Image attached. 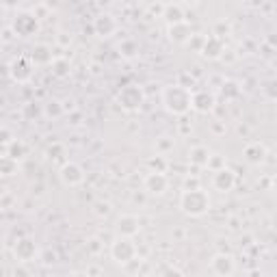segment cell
Returning <instances> with one entry per match:
<instances>
[{"label":"cell","instance_id":"d4e9b609","mask_svg":"<svg viewBox=\"0 0 277 277\" xmlns=\"http://www.w3.org/2000/svg\"><path fill=\"white\" fill-rule=\"evenodd\" d=\"M0 169H3V173L5 175H11L15 169H17V167H15V161H13V158H3V161H0Z\"/></svg>","mask_w":277,"mask_h":277},{"label":"cell","instance_id":"f35d334b","mask_svg":"<svg viewBox=\"0 0 277 277\" xmlns=\"http://www.w3.org/2000/svg\"><path fill=\"white\" fill-rule=\"evenodd\" d=\"M273 191H275V193H277V175H275V177H273Z\"/></svg>","mask_w":277,"mask_h":277},{"label":"cell","instance_id":"4316f807","mask_svg":"<svg viewBox=\"0 0 277 277\" xmlns=\"http://www.w3.org/2000/svg\"><path fill=\"white\" fill-rule=\"evenodd\" d=\"M208 167L210 169H214V171H221V169H225V161L219 156V154H210V161H208Z\"/></svg>","mask_w":277,"mask_h":277},{"label":"cell","instance_id":"5bb4252c","mask_svg":"<svg viewBox=\"0 0 277 277\" xmlns=\"http://www.w3.org/2000/svg\"><path fill=\"white\" fill-rule=\"evenodd\" d=\"M191 26L186 24V22H180V24H171L169 26V39L175 44H189V39H191Z\"/></svg>","mask_w":277,"mask_h":277},{"label":"cell","instance_id":"5b68a950","mask_svg":"<svg viewBox=\"0 0 277 277\" xmlns=\"http://www.w3.org/2000/svg\"><path fill=\"white\" fill-rule=\"evenodd\" d=\"M58 175H61L63 184H67V186H76V184H81V182L85 180L83 167L76 165V163H65V165L61 167V171H58Z\"/></svg>","mask_w":277,"mask_h":277},{"label":"cell","instance_id":"6da1fadb","mask_svg":"<svg viewBox=\"0 0 277 277\" xmlns=\"http://www.w3.org/2000/svg\"><path fill=\"white\" fill-rule=\"evenodd\" d=\"M163 104L169 113L173 115H184L193 106V95L189 91V87L184 85H171L163 91Z\"/></svg>","mask_w":277,"mask_h":277},{"label":"cell","instance_id":"83f0119b","mask_svg":"<svg viewBox=\"0 0 277 277\" xmlns=\"http://www.w3.org/2000/svg\"><path fill=\"white\" fill-rule=\"evenodd\" d=\"M156 150L161 152V154H165V152H169V150H173V138H169V136H163L161 141L156 143Z\"/></svg>","mask_w":277,"mask_h":277},{"label":"cell","instance_id":"e575fe53","mask_svg":"<svg viewBox=\"0 0 277 277\" xmlns=\"http://www.w3.org/2000/svg\"><path fill=\"white\" fill-rule=\"evenodd\" d=\"M3 143H7V147L13 143V141H11V134H9V130H7V128H3Z\"/></svg>","mask_w":277,"mask_h":277},{"label":"cell","instance_id":"f546056e","mask_svg":"<svg viewBox=\"0 0 277 277\" xmlns=\"http://www.w3.org/2000/svg\"><path fill=\"white\" fill-rule=\"evenodd\" d=\"M108 212H111V206H108L106 202L95 204V214H97V216H106Z\"/></svg>","mask_w":277,"mask_h":277},{"label":"cell","instance_id":"ac0fdd59","mask_svg":"<svg viewBox=\"0 0 277 277\" xmlns=\"http://www.w3.org/2000/svg\"><path fill=\"white\" fill-rule=\"evenodd\" d=\"M245 156H247V161L249 163H262L264 156H266V150H264V145H260V143H251V145L245 147Z\"/></svg>","mask_w":277,"mask_h":277},{"label":"cell","instance_id":"b9f144b4","mask_svg":"<svg viewBox=\"0 0 277 277\" xmlns=\"http://www.w3.org/2000/svg\"><path fill=\"white\" fill-rule=\"evenodd\" d=\"M275 277H277V275H275Z\"/></svg>","mask_w":277,"mask_h":277},{"label":"cell","instance_id":"4dcf8cb0","mask_svg":"<svg viewBox=\"0 0 277 277\" xmlns=\"http://www.w3.org/2000/svg\"><path fill=\"white\" fill-rule=\"evenodd\" d=\"M204 44H206V39H204V37H200V35H193V37L189 39V46H193V48H200V50L204 48Z\"/></svg>","mask_w":277,"mask_h":277},{"label":"cell","instance_id":"d6986e66","mask_svg":"<svg viewBox=\"0 0 277 277\" xmlns=\"http://www.w3.org/2000/svg\"><path fill=\"white\" fill-rule=\"evenodd\" d=\"M63 111H65V106L58 102V100H50L46 106H44V113H46V117H52V120H56V117H61L63 115Z\"/></svg>","mask_w":277,"mask_h":277},{"label":"cell","instance_id":"30bf717a","mask_svg":"<svg viewBox=\"0 0 277 277\" xmlns=\"http://www.w3.org/2000/svg\"><path fill=\"white\" fill-rule=\"evenodd\" d=\"M13 31H15L17 35H22V37L33 35V33L37 31V19H35L33 15H28V13L17 15L15 22H13Z\"/></svg>","mask_w":277,"mask_h":277},{"label":"cell","instance_id":"7a4b0ae2","mask_svg":"<svg viewBox=\"0 0 277 277\" xmlns=\"http://www.w3.org/2000/svg\"><path fill=\"white\" fill-rule=\"evenodd\" d=\"M180 208L191 216H202L208 212V208H210V197L202 189L184 191L180 197Z\"/></svg>","mask_w":277,"mask_h":277},{"label":"cell","instance_id":"7402d4cb","mask_svg":"<svg viewBox=\"0 0 277 277\" xmlns=\"http://www.w3.org/2000/svg\"><path fill=\"white\" fill-rule=\"evenodd\" d=\"M26 154V145L22 141H13L11 145L7 147V156L9 158H13V161H17V158H22Z\"/></svg>","mask_w":277,"mask_h":277},{"label":"cell","instance_id":"3957f363","mask_svg":"<svg viewBox=\"0 0 277 277\" xmlns=\"http://www.w3.org/2000/svg\"><path fill=\"white\" fill-rule=\"evenodd\" d=\"M117 100H120V104L126 108V111H136V108L143 104L145 95H143V89H141V87L128 85V87H124L122 91H120Z\"/></svg>","mask_w":277,"mask_h":277},{"label":"cell","instance_id":"74e56055","mask_svg":"<svg viewBox=\"0 0 277 277\" xmlns=\"http://www.w3.org/2000/svg\"><path fill=\"white\" fill-rule=\"evenodd\" d=\"M69 277H89V275H87V273H72Z\"/></svg>","mask_w":277,"mask_h":277},{"label":"cell","instance_id":"d6a6232c","mask_svg":"<svg viewBox=\"0 0 277 277\" xmlns=\"http://www.w3.org/2000/svg\"><path fill=\"white\" fill-rule=\"evenodd\" d=\"M87 247H89V251H91V253H97V251H100V241H97V239H91V241L87 243Z\"/></svg>","mask_w":277,"mask_h":277},{"label":"cell","instance_id":"ab89813d","mask_svg":"<svg viewBox=\"0 0 277 277\" xmlns=\"http://www.w3.org/2000/svg\"><path fill=\"white\" fill-rule=\"evenodd\" d=\"M275 243H277V236H275Z\"/></svg>","mask_w":277,"mask_h":277},{"label":"cell","instance_id":"9c48e42d","mask_svg":"<svg viewBox=\"0 0 277 277\" xmlns=\"http://www.w3.org/2000/svg\"><path fill=\"white\" fill-rule=\"evenodd\" d=\"M117 234L120 236H124V239H130V236H134V234H138V219L134 214H122L120 219H117Z\"/></svg>","mask_w":277,"mask_h":277},{"label":"cell","instance_id":"836d02e7","mask_svg":"<svg viewBox=\"0 0 277 277\" xmlns=\"http://www.w3.org/2000/svg\"><path fill=\"white\" fill-rule=\"evenodd\" d=\"M61 152H63V147H61V145H54V147H50V150H48V154H50L52 158H56Z\"/></svg>","mask_w":277,"mask_h":277},{"label":"cell","instance_id":"f1b7e54d","mask_svg":"<svg viewBox=\"0 0 277 277\" xmlns=\"http://www.w3.org/2000/svg\"><path fill=\"white\" fill-rule=\"evenodd\" d=\"M264 95L269 100H277V81H269L264 85Z\"/></svg>","mask_w":277,"mask_h":277},{"label":"cell","instance_id":"2e32d148","mask_svg":"<svg viewBox=\"0 0 277 277\" xmlns=\"http://www.w3.org/2000/svg\"><path fill=\"white\" fill-rule=\"evenodd\" d=\"M212 106H214V97L210 93L202 91V93H195L193 95V108H197L200 113H208Z\"/></svg>","mask_w":277,"mask_h":277},{"label":"cell","instance_id":"7c38bea8","mask_svg":"<svg viewBox=\"0 0 277 277\" xmlns=\"http://www.w3.org/2000/svg\"><path fill=\"white\" fill-rule=\"evenodd\" d=\"M93 28H95V33L100 35V37H111V35L117 31V22H115V17H113V15L102 13V15H97V17H95Z\"/></svg>","mask_w":277,"mask_h":277},{"label":"cell","instance_id":"cb8c5ba5","mask_svg":"<svg viewBox=\"0 0 277 277\" xmlns=\"http://www.w3.org/2000/svg\"><path fill=\"white\" fill-rule=\"evenodd\" d=\"M52 69H54L56 76H65L69 72V63L65 61V58H56V61L52 63Z\"/></svg>","mask_w":277,"mask_h":277},{"label":"cell","instance_id":"ffe728a7","mask_svg":"<svg viewBox=\"0 0 277 277\" xmlns=\"http://www.w3.org/2000/svg\"><path fill=\"white\" fill-rule=\"evenodd\" d=\"M191 161L195 163V165H206L208 167V161H210V152L206 150V147H195V150L191 152Z\"/></svg>","mask_w":277,"mask_h":277},{"label":"cell","instance_id":"484cf974","mask_svg":"<svg viewBox=\"0 0 277 277\" xmlns=\"http://www.w3.org/2000/svg\"><path fill=\"white\" fill-rule=\"evenodd\" d=\"M221 93H223V97H236L241 93V89H239L236 83H225L223 89H221Z\"/></svg>","mask_w":277,"mask_h":277},{"label":"cell","instance_id":"8d00e7d4","mask_svg":"<svg viewBox=\"0 0 277 277\" xmlns=\"http://www.w3.org/2000/svg\"><path fill=\"white\" fill-rule=\"evenodd\" d=\"M165 277H182V273H180V271H167Z\"/></svg>","mask_w":277,"mask_h":277},{"label":"cell","instance_id":"e0dca14e","mask_svg":"<svg viewBox=\"0 0 277 277\" xmlns=\"http://www.w3.org/2000/svg\"><path fill=\"white\" fill-rule=\"evenodd\" d=\"M31 58H33V63H37V65L54 63V61H52V52H50V48H48V46H35Z\"/></svg>","mask_w":277,"mask_h":277},{"label":"cell","instance_id":"44dd1931","mask_svg":"<svg viewBox=\"0 0 277 277\" xmlns=\"http://www.w3.org/2000/svg\"><path fill=\"white\" fill-rule=\"evenodd\" d=\"M165 17L169 19L171 24H180L184 15H182V9L177 7V5H167L165 7Z\"/></svg>","mask_w":277,"mask_h":277},{"label":"cell","instance_id":"4fadbf2b","mask_svg":"<svg viewBox=\"0 0 277 277\" xmlns=\"http://www.w3.org/2000/svg\"><path fill=\"white\" fill-rule=\"evenodd\" d=\"M236 184V175L232 169H221V171H214V189L216 191H232V186Z\"/></svg>","mask_w":277,"mask_h":277},{"label":"cell","instance_id":"1f68e13d","mask_svg":"<svg viewBox=\"0 0 277 277\" xmlns=\"http://www.w3.org/2000/svg\"><path fill=\"white\" fill-rule=\"evenodd\" d=\"M152 169H154L156 173H163V171H165V161H163L161 156L154 158V161H152Z\"/></svg>","mask_w":277,"mask_h":277},{"label":"cell","instance_id":"60d3db41","mask_svg":"<svg viewBox=\"0 0 277 277\" xmlns=\"http://www.w3.org/2000/svg\"><path fill=\"white\" fill-rule=\"evenodd\" d=\"M48 277H50V275H48Z\"/></svg>","mask_w":277,"mask_h":277},{"label":"cell","instance_id":"ba28073f","mask_svg":"<svg viewBox=\"0 0 277 277\" xmlns=\"http://www.w3.org/2000/svg\"><path fill=\"white\" fill-rule=\"evenodd\" d=\"M13 253L19 262H31L37 255V245L33 239H19L13 247Z\"/></svg>","mask_w":277,"mask_h":277},{"label":"cell","instance_id":"277c9868","mask_svg":"<svg viewBox=\"0 0 277 277\" xmlns=\"http://www.w3.org/2000/svg\"><path fill=\"white\" fill-rule=\"evenodd\" d=\"M134 253H136V249H134L132 241H130V239H124V236H120V239H117V241L113 243V247H111L113 260L120 262V264L132 262V260H134Z\"/></svg>","mask_w":277,"mask_h":277},{"label":"cell","instance_id":"52a82bcc","mask_svg":"<svg viewBox=\"0 0 277 277\" xmlns=\"http://www.w3.org/2000/svg\"><path fill=\"white\" fill-rule=\"evenodd\" d=\"M210 269L216 277H232L234 273V260H232V255H227V253H216L212 262H210Z\"/></svg>","mask_w":277,"mask_h":277},{"label":"cell","instance_id":"8992f818","mask_svg":"<svg viewBox=\"0 0 277 277\" xmlns=\"http://www.w3.org/2000/svg\"><path fill=\"white\" fill-rule=\"evenodd\" d=\"M9 74L13 76V81L26 83V81H31V76H33V65H31L28 58L19 56V58H15V61L11 63V67H9Z\"/></svg>","mask_w":277,"mask_h":277},{"label":"cell","instance_id":"d590c367","mask_svg":"<svg viewBox=\"0 0 277 277\" xmlns=\"http://www.w3.org/2000/svg\"><path fill=\"white\" fill-rule=\"evenodd\" d=\"M44 258H46V260H44L46 264H52L56 255H54V251H46V253H44Z\"/></svg>","mask_w":277,"mask_h":277},{"label":"cell","instance_id":"603a6c76","mask_svg":"<svg viewBox=\"0 0 277 277\" xmlns=\"http://www.w3.org/2000/svg\"><path fill=\"white\" fill-rule=\"evenodd\" d=\"M120 52L130 58V56H134L138 52V46L132 42V39H126V42H122V46H120Z\"/></svg>","mask_w":277,"mask_h":277},{"label":"cell","instance_id":"9a60e30c","mask_svg":"<svg viewBox=\"0 0 277 277\" xmlns=\"http://www.w3.org/2000/svg\"><path fill=\"white\" fill-rule=\"evenodd\" d=\"M221 52H223L221 39L219 37H208L204 48H202V54L208 56V58H216V56H221Z\"/></svg>","mask_w":277,"mask_h":277},{"label":"cell","instance_id":"8fae6325","mask_svg":"<svg viewBox=\"0 0 277 277\" xmlns=\"http://www.w3.org/2000/svg\"><path fill=\"white\" fill-rule=\"evenodd\" d=\"M145 191L150 195H163L167 191V177H165V173H156V171L147 173V177H145Z\"/></svg>","mask_w":277,"mask_h":277}]
</instances>
